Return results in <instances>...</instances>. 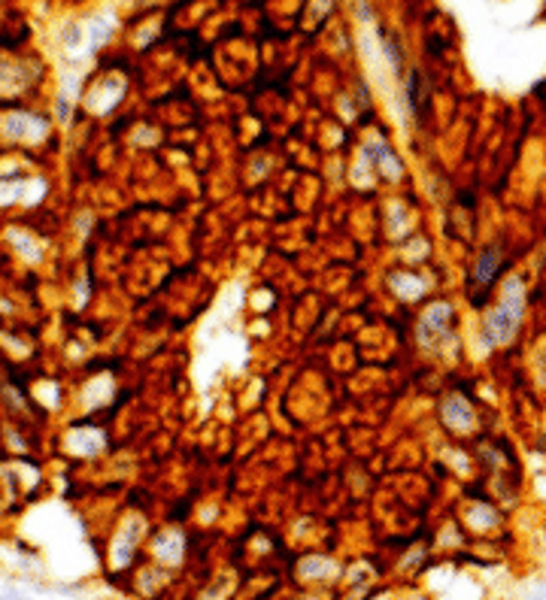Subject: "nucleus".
<instances>
[{
	"label": "nucleus",
	"mask_w": 546,
	"mask_h": 600,
	"mask_svg": "<svg viewBox=\"0 0 546 600\" xmlns=\"http://www.w3.org/2000/svg\"><path fill=\"white\" fill-rule=\"evenodd\" d=\"M443 415H446V422L455 427V431H464V427H471V422H473L471 406L461 398H449L446 403H443Z\"/></svg>",
	"instance_id": "5"
},
{
	"label": "nucleus",
	"mask_w": 546,
	"mask_h": 600,
	"mask_svg": "<svg viewBox=\"0 0 546 600\" xmlns=\"http://www.w3.org/2000/svg\"><path fill=\"white\" fill-rule=\"evenodd\" d=\"M455 322V312L449 303H434V307H428L422 322H419V337H422V343H431L434 337H443L452 327Z\"/></svg>",
	"instance_id": "3"
},
{
	"label": "nucleus",
	"mask_w": 546,
	"mask_h": 600,
	"mask_svg": "<svg viewBox=\"0 0 546 600\" xmlns=\"http://www.w3.org/2000/svg\"><path fill=\"white\" fill-rule=\"evenodd\" d=\"M0 131H4V140L9 143H40L46 133H49V121H46L40 112L31 109H13L0 119Z\"/></svg>",
	"instance_id": "2"
},
{
	"label": "nucleus",
	"mask_w": 546,
	"mask_h": 600,
	"mask_svg": "<svg viewBox=\"0 0 546 600\" xmlns=\"http://www.w3.org/2000/svg\"><path fill=\"white\" fill-rule=\"evenodd\" d=\"M0 600H25V597H16V594H4Z\"/></svg>",
	"instance_id": "6"
},
{
	"label": "nucleus",
	"mask_w": 546,
	"mask_h": 600,
	"mask_svg": "<svg viewBox=\"0 0 546 600\" xmlns=\"http://www.w3.org/2000/svg\"><path fill=\"white\" fill-rule=\"evenodd\" d=\"M522 312H525V285L519 276H510L500 288V300L488 310L483 322V339L488 346H504L516 337Z\"/></svg>",
	"instance_id": "1"
},
{
	"label": "nucleus",
	"mask_w": 546,
	"mask_h": 600,
	"mask_svg": "<svg viewBox=\"0 0 546 600\" xmlns=\"http://www.w3.org/2000/svg\"><path fill=\"white\" fill-rule=\"evenodd\" d=\"M500 252L498 249H486V252L480 255V261H476V270H473V279L480 282V285H492L495 276L500 273Z\"/></svg>",
	"instance_id": "4"
}]
</instances>
